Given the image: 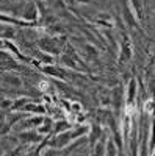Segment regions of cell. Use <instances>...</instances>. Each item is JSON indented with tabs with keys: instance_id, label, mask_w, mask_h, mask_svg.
I'll return each mask as SVG.
<instances>
[{
	"instance_id": "cell-1",
	"label": "cell",
	"mask_w": 155,
	"mask_h": 156,
	"mask_svg": "<svg viewBox=\"0 0 155 156\" xmlns=\"http://www.w3.org/2000/svg\"><path fill=\"white\" fill-rule=\"evenodd\" d=\"M38 47L41 48V51L49 53L52 56H57L63 51V45L66 44L64 37H58V36H44L38 39Z\"/></svg>"
},
{
	"instance_id": "cell-2",
	"label": "cell",
	"mask_w": 155,
	"mask_h": 156,
	"mask_svg": "<svg viewBox=\"0 0 155 156\" xmlns=\"http://www.w3.org/2000/svg\"><path fill=\"white\" fill-rule=\"evenodd\" d=\"M24 66L20 61H17L9 51L0 48V70L2 72H13V70H22Z\"/></svg>"
},
{
	"instance_id": "cell-3",
	"label": "cell",
	"mask_w": 155,
	"mask_h": 156,
	"mask_svg": "<svg viewBox=\"0 0 155 156\" xmlns=\"http://www.w3.org/2000/svg\"><path fill=\"white\" fill-rule=\"evenodd\" d=\"M35 66L39 67V70L52 78H58V80H68V70H64L61 66H55V64H46V66H41V62L33 61Z\"/></svg>"
},
{
	"instance_id": "cell-4",
	"label": "cell",
	"mask_w": 155,
	"mask_h": 156,
	"mask_svg": "<svg viewBox=\"0 0 155 156\" xmlns=\"http://www.w3.org/2000/svg\"><path fill=\"white\" fill-rule=\"evenodd\" d=\"M121 12H122V19L124 22L128 25L130 28H136V30H141V23L139 20L136 19V16L133 14V11L128 5L127 0H121Z\"/></svg>"
},
{
	"instance_id": "cell-5",
	"label": "cell",
	"mask_w": 155,
	"mask_h": 156,
	"mask_svg": "<svg viewBox=\"0 0 155 156\" xmlns=\"http://www.w3.org/2000/svg\"><path fill=\"white\" fill-rule=\"evenodd\" d=\"M38 19H39V12H38L36 2H27L22 9V20L28 22L31 25H36Z\"/></svg>"
},
{
	"instance_id": "cell-6",
	"label": "cell",
	"mask_w": 155,
	"mask_h": 156,
	"mask_svg": "<svg viewBox=\"0 0 155 156\" xmlns=\"http://www.w3.org/2000/svg\"><path fill=\"white\" fill-rule=\"evenodd\" d=\"M110 105H113V108H114V115L119 117L121 108L124 106V90L121 86L113 87L111 95H110Z\"/></svg>"
},
{
	"instance_id": "cell-7",
	"label": "cell",
	"mask_w": 155,
	"mask_h": 156,
	"mask_svg": "<svg viewBox=\"0 0 155 156\" xmlns=\"http://www.w3.org/2000/svg\"><path fill=\"white\" fill-rule=\"evenodd\" d=\"M133 56V45L130 41V36L127 33H122V39H121V55H119V61H130Z\"/></svg>"
},
{
	"instance_id": "cell-8",
	"label": "cell",
	"mask_w": 155,
	"mask_h": 156,
	"mask_svg": "<svg viewBox=\"0 0 155 156\" xmlns=\"http://www.w3.org/2000/svg\"><path fill=\"white\" fill-rule=\"evenodd\" d=\"M2 86L8 90H16L19 87H22V80H20V76L19 75H14V73H6L2 76Z\"/></svg>"
},
{
	"instance_id": "cell-9",
	"label": "cell",
	"mask_w": 155,
	"mask_h": 156,
	"mask_svg": "<svg viewBox=\"0 0 155 156\" xmlns=\"http://www.w3.org/2000/svg\"><path fill=\"white\" fill-rule=\"evenodd\" d=\"M17 136H19V139L22 142H27V144H38V142H42V137H44L42 134L38 133L36 129H31V128L19 133Z\"/></svg>"
},
{
	"instance_id": "cell-10",
	"label": "cell",
	"mask_w": 155,
	"mask_h": 156,
	"mask_svg": "<svg viewBox=\"0 0 155 156\" xmlns=\"http://www.w3.org/2000/svg\"><path fill=\"white\" fill-rule=\"evenodd\" d=\"M136 92H138V84L135 80H130L128 81V86L125 89V95H124V103L127 106H132L135 103V98H136Z\"/></svg>"
},
{
	"instance_id": "cell-11",
	"label": "cell",
	"mask_w": 155,
	"mask_h": 156,
	"mask_svg": "<svg viewBox=\"0 0 155 156\" xmlns=\"http://www.w3.org/2000/svg\"><path fill=\"white\" fill-rule=\"evenodd\" d=\"M127 2H128V5H130L133 14L136 16V19L141 23L143 19H144V5H146V2L144 0H127Z\"/></svg>"
},
{
	"instance_id": "cell-12",
	"label": "cell",
	"mask_w": 155,
	"mask_h": 156,
	"mask_svg": "<svg viewBox=\"0 0 155 156\" xmlns=\"http://www.w3.org/2000/svg\"><path fill=\"white\" fill-rule=\"evenodd\" d=\"M82 58L86 61H94L99 58V50L91 44H83L82 45Z\"/></svg>"
},
{
	"instance_id": "cell-13",
	"label": "cell",
	"mask_w": 155,
	"mask_h": 156,
	"mask_svg": "<svg viewBox=\"0 0 155 156\" xmlns=\"http://www.w3.org/2000/svg\"><path fill=\"white\" fill-rule=\"evenodd\" d=\"M103 134V129H102V126L100 125H91L88 128V133H86V137H88V140H89V145H94L96 144V140H99L100 139V136Z\"/></svg>"
},
{
	"instance_id": "cell-14",
	"label": "cell",
	"mask_w": 155,
	"mask_h": 156,
	"mask_svg": "<svg viewBox=\"0 0 155 156\" xmlns=\"http://www.w3.org/2000/svg\"><path fill=\"white\" fill-rule=\"evenodd\" d=\"M20 112H25V114H46V106H42V105H39V103L30 100L27 105L22 108Z\"/></svg>"
},
{
	"instance_id": "cell-15",
	"label": "cell",
	"mask_w": 155,
	"mask_h": 156,
	"mask_svg": "<svg viewBox=\"0 0 155 156\" xmlns=\"http://www.w3.org/2000/svg\"><path fill=\"white\" fill-rule=\"evenodd\" d=\"M16 36V30L13 25L0 22V39H13Z\"/></svg>"
},
{
	"instance_id": "cell-16",
	"label": "cell",
	"mask_w": 155,
	"mask_h": 156,
	"mask_svg": "<svg viewBox=\"0 0 155 156\" xmlns=\"http://www.w3.org/2000/svg\"><path fill=\"white\" fill-rule=\"evenodd\" d=\"M42 120H44V117L42 115H35V117H28V119H25V120H22V126H25V128H38L41 123H42Z\"/></svg>"
},
{
	"instance_id": "cell-17",
	"label": "cell",
	"mask_w": 155,
	"mask_h": 156,
	"mask_svg": "<svg viewBox=\"0 0 155 156\" xmlns=\"http://www.w3.org/2000/svg\"><path fill=\"white\" fill-rule=\"evenodd\" d=\"M52 129H54V122H52V119H50V117H44L42 123L36 128V131L44 136V134H49Z\"/></svg>"
},
{
	"instance_id": "cell-18",
	"label": "cell",
	"mask_w": 155,
	"mask_h": 156,
	"mask_svg": "<svg viewBox=\"0 0 155 156\" xmlns=\"http://www.w3.org/2000/svg\"><path fill=\"white\" fill-rule=\"evenodd\" d=\"M105 136H100L99 140H96V144L93 145V154L96 156H105Z\"/></svg>"
},
{
	"instance_id": "cell-19",
	"label": "cell",
	"mask_w": 155,
	"mask_h": 156,
	"mask_svg": "<svg viewBox=\"0 0 155 156\" xmlns=\"http://www.w3.org/2000/svg\"><path fill=\"white\" fill-rule=\"evenodd\" d=\"M30 101V98L27 97H22V98H17V100H13V105H11V109L9 111H22V108L27 105Z\"/></svg>"
},
{
	"instance_id": "cell-20",
	"label": "cell",
	"mask_w": 155,
	"mask_h": 156,
	"mask_svg": "<svg viewBox=\"0 0 155 156\" xmlns=\"http://www.w3.org/2000/svg\"><path fill=\"white\" fill-rule=\"evenodd\" d=\"M72 125L68 122V120H60V122H55L54 123V131L55 134L57 133H63V131H66V129H71Z\"/></svg>"
},
{
	"instance_id": "cell-21",
	"label": "cell",
	"mask_w": 155,
	"mask_h": 156,
	"mask_svg": "<svg viewBox=\"0 0 155 156\" xmlns=\"http://www.w3.org/2000/svg\"><path fill=\"white\" fill-rule=\"evenodd\" d=\"M105 151H107L108 156H118V147H116L114 140L111 137L107 140V144H105Z\"/></svg>"
},
{
	"instance_id": "cell-22",
	"label": "cell",
	"mask_w": 155,
	"mask_h": 156,
	"mask_svg": "<svg viewBox=\"0 0 155 156\" xmlns=\"http://www.w3.org/2000/svg\"><path fill=\"white\" fill-rule=\"evenodd\" d=\"M13 105V100L8 97H0V109L2 111H9Z\"/></svg>"
},
{
	"instance_id": "cell-23",
	"label": "cell",
	"mask_w": 155,
	"mask_h": 156,
	"mask_svg": "<svg viewBox=\"0 0 155 156\" xmlns=\"http://www.w3.org/2000/svg\"><path fill=\"white\" fill-rule=\"evenodd\" d=\"M149 154H153V153L149 151V148H147V139L144 137L143 142H141V148L138 151V156H149Z\"/></svg>"
},
{
	"instance_id": "cell-24",
	"label": "cell",
	"mask_w": 155,
	"mask_h": 156,
	"mask_svg": "<svg viewBox=\"0 0 155 156\" xmlns=\"http://www.w3.org/2000/svg\"><path fill=\"white\" fill-rule=\"evenodd\" d=\"M42 156H60V150H58V148H54V147H50V148L44 150Z\"/></svg>"
},
{
	"instance_id": "cell-25",
	"label": "cell",
	"mask_w": 155,
	"mask_h": 156,
	"mask_svg": "<svg viewBox=\"0 0 155 156\" xmlns=\"http://www.w3.org/2000/svg\"><path fill=\"white\" fill-rule=\"evenodd\" d=\"M75 2H79V3H82V5H89V3H93L94 0H75Z\"/></svg>"
},
{
	"instance_id": "cell-26",
	"label": "cell",
	"mask_w": 155,
	"mask_h": 156,
	"mask_svg": "<svg viewBox=\"0 0 155 156\" xmlns=\"http://www.w3.org/2000/svg\"><path fill=\"white\" fill-rule=\"evenodd\" d=\"M2 154H3V153H2V148H0V156H2Z\"/></svg>"
},
{
	"instance_id": "cell-27",
	"label": "cell",
	"mask_w": 155,
	"mask_h": 156,
	"mask_svg": "<svg viewBox=\"0 0 155 156\" xmlns=\"http://www.w3.org/2000/svg\"><path fill=\"white\" fill-rule=\"evenodd\" d=\"M91 156H96V154H91Z\"/></svg>"
},
{
	"instance_id": "cell-28",
	"label": "cell",
	"mask_w": 155,
	"mask_h": 156,
	"mask_svg": "<svg viewBox=\"0 0 155 156\" xmlns=\"http://www.w3.org/2000/svg\"><path fill=\"white\" fill-rule=\"evenodd\" d=\"M2 156H3V154H2Z\"/></svg>"
}]
</instances>
